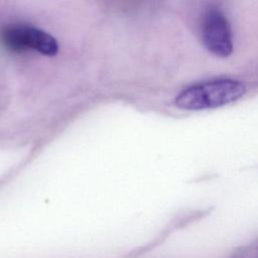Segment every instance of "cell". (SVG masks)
<instances>
[{
	"label": "cell",
	"mask_w": 258,
	"mask_h": 258,
	"mask_svg": "<svg viewBox=\"0 0 258 258\" xmlns=\"http://www.w3.org/2000/svg\"><path fill=\"white\" fill-rule=\"evenodd\" d=\"M245 86L232 79H219L194 85L180 92L175 105L183 110H205L232 103L245 94Z\"/></svg>",
	"instance_id": "6da1fadb"
},
{
	"label": "cell",
	"mask_w": 258,
	"mask_h": 258,
	"mask_svg": "<svg viewBox=\"0 0 258 258\" xmlns=\"http://www.w3.org/2000/svg\"><path fill=\"white\" fill-rule=\"evenodd\" d=\"M0 43L6 49L17 52L34 51L53 56L58 51L56 39L48 32L25 24L6 25L0 29Z\"/></svg>",
	"instance_id": "7a4b0ae2"
},
{
	"label": "cell",
	"mask_w": 258,
	"mask_h": 258,
	"mask_svg": "<svg viewBox=\"0 0 258 258\" xmlns=\"http://www.w3.org/2000/svg\"><path fill=\"white\" fill-rule=\"evenodd\" d=\"M201 35L204 45L212 53L226 57L233 50V35L226 15L217 7H210L203 16Z\"/></svg>",
	"instance_id": "3957f363"
}]
</instances>
